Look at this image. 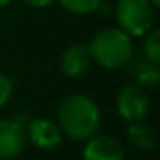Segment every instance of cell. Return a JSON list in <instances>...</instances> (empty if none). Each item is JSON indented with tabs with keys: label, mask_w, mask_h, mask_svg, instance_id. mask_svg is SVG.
Masks as SVG:
<instances>
[{
	"label": "cell",
	"mask_w": 160,
	"mask_h": 160,
	"mask_svg": "<svg viewBox=\"0 0 160 160\" xmlns=\"http://www.w3.org/2000/svg\"><path fill=\"white\" fill-rule=\"evenodd\" d=\"M55 122L64 136L72 141L84 143L98 132L102 126V112L91 97L84 93H72L59 103Z\"/></svg>",
	"instance_id": "1"
},
{
	"label": "cell",
	"mask_w": 160,
	"mask_h": 160,
	"mask_svg": "<svg viewBox=\"0 0 160 160\" xmlns=\"http://www.w3.org/2000/svg\"><path fill=\"white\" fill-rule=\"evenodd\" d=\"M91 60L108 71L126 67L134 55L132 38L119 28L98 29L88 43Z\"/></svg>",
	"instance_id": "2"
},
{
	"label": "cell",
	"mask_w": 160,
	"mask_h": 160,
	"mask_svg": "<svg viewBox=\"0 0 160 160\" xmlns=\"http://www.w3.org/2000/svg\"><path fill=\"white\" fill-rule=\"evenodd\" d=\"M155 11L150 0H117L115 21L119 29L131 38H143L155 28Z\"/></svg>",
	"instance_id": "3"
},
{
	"label": "cell",
	"mask_w": 160,
	"mask_h": 160,
	"mask_svg": "<svg viewBox=\"0 0 160 160\" xmlns=\"http://www.w3.org/2000/svg\"><path fill=\"white\" fill-rule=\"evenodd\" d=\"M115 110L126 124L146 121L152 112V100L148 91L134 83L124 84L115 97Z\"/></svg>",
	"instance_id": "4"
},
{
	"label": "cell",
	"mask_w": 160,
	"mask_h": 160,
	"mask_svg": "<svg viewBox=\"0 0 160 160\" xmlns=\"http://www.w3.org/2000/svg\"><path fill=\"white\" fill-rule=\"evenodd\" d=\"M26 124L22 115L16 119H0V160L19 157L28 145Z\"/></svg>",
	"instance_id": "5"
},
{
	"label": "cell",
	"mask_w": 160,
	"mask_h": 160,
	"mask_svg": "<svg viewBox=\"0 0 160 160\" xmlns=\"http://www.w3.org/2000/svg\"><path fill=\"white\" fill-rule=\"evenodd\" d=\"M26 138L40 150H55L60 146L64 134L55 121L48 117H35L26 124Z\"/></svg>",
	"instance_id": "6"
},
{
	"label": "cell",
	"mask_w": 160,
	"mask_h": 160,
	"mask_svg": "<svg viewBox=\"0 0 160 160\" xmlns=\"http://www.w3.org/2000/svg\"><path fill=\"white\" fill-rule=\"evenodd\" d=\"M83 160H126V152L114 136L97 132L84 141Z\"/></svg>",
	"instance_id": "7"
},
{
	"label": "cell",
	"mask_w": 160,
	"mask_h": 160,
	"mask_svg": "<svg viewBox=\"0 0 160 160\" xmlns=\"http://www.w3.org/2000/svg\"><path fill=\"white\" fill-rule=\"evenodd\" d=\"M91 55L88 45L84 43H76V45H71L64 50L62 57H60V72L64 74L69 79H81L88 74L91 67Z\"/></svg>",
	"instance_id": "8"
},
{
	"label": "cell",
	"mask_w": 160,
	"mask_h": 160,
	"mask_svg": "<svg viewBox=\"0 0 160 160\" xmlns=\"http://www.w3.org/2000/svg\"><path fill=\"white\" fill-rule=\"evenodd\" d=\"M128 71L132 78H134V84L141 86L143 90H152L158 84L160 81V71L158 66L153 62H150L148 59H145V55L134 57L128 62Z\"/></svg>",
	"instance_id": "9"
},
{
	"label": "cell",
	"mask_w": 160,
	"mask_h": 160,
	"mask_svg": "<svg viewBox=\"0 0 160 160\" xmlns=\"http://www.w3.org/2000/svg\"><path fill=\"white\" fill-rule=\"evenodd\" d=\"M126 136H128V141L139 152H152L157 148V143H158L157 131L146 121L128 124Z\"/></svg>",
	"instance_id": "10"
},
{
	"label": "cell",
	"mask_w": 160,
	"mask_h": 160,
	"mask_svg": "<svg viewBox=\"0 0 160 160\" xmlns=\"http://www.w3.org/2000/svg\"><path fill=\"white\" fill-rule=\"evenodd\" d=\"M143 55L150 62L160 66V29L153 28L143 36Z\"/></svg>",
	"instance_id": "11"
},
{
	"label": "cell",
	"mask_w": 160,
	"mask_h": 160,
	"mask_svg": "<svg viewBox=\"0 0 160 160\" xmlns=\"http://www.w3.org/2000/svg\"><path fill=\"white\" fill-rule=\"evenodd\" d=\"M64 11L76 16H86L98 11L103 4V0H59Z\"/></svg>",
	"instance_id": "12"
},
{
	"label": "cell",
	"mask_w": 160,
	"mask_h": 160,
	"mask_svg": "<svg viewBox=\"0 0 160 160\" xmlns=\"http://www.w3.org/2000/svg\"><path fill=\"white\" fill-rule=\"evenodd\" d=\"M12 95H14V84L12 79L7 74L0 72V110L9 105V102L12 100Z\"/></svg>",
	"instance_id": "13"
},
{
	"label": "cell",
	"mask_w": 160,
	"mask_h": 160,
	"mask_svg": "<svg viewBox=\"0 0 160 160\" xmlns=\"http://www.w3.org/2000/svg\"><path fill=\"white\" fill-rule=\"evenodd\" d=\"M22 2L31 9H45L52 4L53 0H22Z\"/></svg>",
	"instance_id": "14"
},
{
	"label": "cell",
	"mask_w": 160,
	"mask_h": 160,
	"mask_svg": "<svg viewBox=\"0 0 160 160\" xmlns=\"http://www.w3.org/2000/svg\"><path fill=\"white\" fill-rule=\"evenodd\" d=\"M11 4H12V0H0V9L7 7V5H11Z\"/></svg>",
	"instance_id": "15"
},
{
	"label": "cell",
	"mask_w": 160,
	"mask_h": 160,
	"mask_svg": "<svg viewBox=\"0 0 160 160\" xmlns=\"http://www.w3.org/2000/svg\"><path fill=\"white\" fill-rule=\"evenodd\" d=\"M150 4H152L155 9H160V0H150Z\"/></svg>",
	"instance_id": "16"
}]
</instances>
